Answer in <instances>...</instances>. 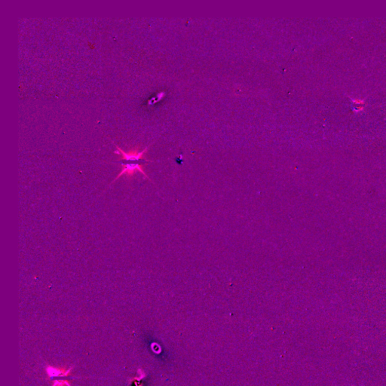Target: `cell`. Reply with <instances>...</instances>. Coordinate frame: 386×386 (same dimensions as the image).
Listing matches in <instances>:
<instances>
[{"mask_svg": "<svg viewBox=\"0 0 386 386\" xmlns=\"http://www.w3.org/2000/svg\"><path fill=\"white\" fill-rule=\"evenodd\" d=\"M115 146L116 147L117 150L116 151H114V153L118 154V155H121V160L126 161L127 162L137 163V161H144V162H145V161H152L151 160H147L146 159V158H144V154L147 153L149 147H146L142 151H139V150H131V151L130 152H125L123 151L122 150H121V149H120L118 146L116 145V144Z\"/></svg>", "mask_w": 386, "mask_h": 386, "instance_id": "cell-1", "label": "cell"}, {"mask_svg": "<svg viewBox=\"0 0 386 386\" xmlns=\"http://www.w3.org/2000/svg\"><path fill=\"white\" fill-rule=\"evenodd\" d=\"M121 166H122L121 171H120L118 176L114 179V181H113L112 184L113 183L115 182L116 180H118L121 176L126 175L128 176V177H131V176L134 175V174H135L137 172L141 173V174H142L146 178L150 180V179L149 178L148 176L146 174L145 171L143 169L142 165H141L140 163L127 162L121 163Z\"/></svg>", "mask_w": 386, "mask_h": 386, "instance_id": "cell-2", "label": "cell"}]
</instances>
